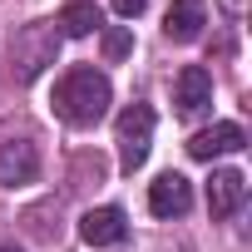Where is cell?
<instances>
[{"mask_svg": "<svg viewBox=\"0 0 252 252\" xmlns=\"http://www.w3.org/2000/svg\"><path fill=\"white\" fill-rule=\"evenodd\" d=\"M50 104H55V114L69 124V129H94V124L109 114V104H114V84H109L104 69H94V64H74V69L60 74Z\"/></svg>", "mask_w": 252, "mask_h": 252, "instance_id": "obj_1", "label": "cell"}, {"mask_svg": "<svg viewBox=\"0 0 252 252\" xmlns=\"http://www.w3.org/2000/svg\"><path fill=\"white\" fill-rule=\"evenodd\" d=\"M60 30L50 25V20H35V25H25L20 35H15V45H10V60H15V79L20 84H30V79H40L50 64H55V55H60Z\"/></svg>", "mask_w": 252, "mask_h": 252, "instance_id": "obj_2", "label": "cell"}, {"mask_svg": "<svg viewBox=\"0 0 252 252\" xmlns=\"http://www.w3.org/2000/svg\"><path fill=\"white\" fill-rule=\"evenodd\" d=\"M149 149H154V109L149 104H129L119 114V168L139 173L149 163Z\"/></svg>", "mask_w": 252, "mask_h": 252, "instance_id": "obj_3", "label": "cell"}, {"mask_svg": "<svg viewBox=\"0 0 252 252\" xmlns=\"http://www.w3.org/2000/svg\"><path fill=\"white\" fill-rule=\"evenodd\" d=\"M173 104H178L183 119L208 114V109H213V74H208L203 64H183L178 79H173Z\"/></svg>", "mask_w": 252, "mask_h": 252, "instance_id": "obj_4", "label": "cell"}, {"mask_svg": "<svg viewBox=\"0 0 252 252\" xmlns=\"http://www.w3.org/2000/svg\"><path fill=\"white\" fill-rule=\"evenodd\" d=\"M193 208V183L183 178V173H158L154 183H149V213L154 218H183Z\"/></svg>", "mask_w": 252, "mask_h": 252, "instance_id": "obj_5", "label": "cell"}, {"mask_svg": "<svg viewBox=\"0 0 252 252\" xmlns=\"http://www.w3.org/2000/svg\"><path fill=\"white\" fill-rule=\"evenodd\" d=\"M40 178V149L30 139H5L0 144V183L5 188H25Z\"/></svg>", "mask_w": 252, "mask_h": 252, "instance_id": "obj_6", "label": "cell"}, {"mask_svg": "<svg viewBox=\"0 0 252 252\" xmlns=\"http://www.w3.org/2000/svg\"><path fill=\"white\" fill-rule=\"evenodd\" d=\"M237 149H247V134H242V124H232V119L213 124V129H198V134L188 139V154H193L198 163H213V158L237 154Z\"/></svg>", "mask_w": 252, "mask_h": 252, "instance_id": "obj_7", "label": "cell"}, {"mask_svg": "<svg viewBox=\"0 0 252 252\" xmlns=\"http://www.w3.org/2000/svg\"><path fill=\"white\" fill-rule=\"evenodd\" d=\"M79 237L89 242V247H119L124 237H129V218H124V208H89L84 218H79Z\"/></svg>", "mask_w": 252, "mask_h": 252, "instance_id": "obj_8", "label": "cell"}, {"mask_svg": "<svg viewBox=\"0 0 252 252\" xmlns=\"http://www.w3.org/2000/svg\"><path fill=\"white\" fill-rule=\"evenodd\" d=\"M242 198H247V178L237 168H213V178H208V213L213 218H232L242 208Z\"/></svg>", "mask_w": 252, "mask_h": 252, "instance_id": "obj_9", "label": "cell"}, {"mask_svg": "<svg viewBox=\"0 0 252 252\" xmlns=\"http://www.w3.org/2000/svg\"><path fill=\"white\" fill-rule=\"evenodd\" d=\"M203 25H208V5H203V0H173L168 15H163V30L178 45H193L203 35Z\"/></svg>", "mask_w": 252, "mask_h": 252, "instance_id": "obj_10", "label": "cell"}, {"mask_svg": "<svg viewBox=\"0 0 252 252\" xmlns=\"http://www.w3.org/2000/svg\"><path fill=\"white\" fill-rule=\"evenodd\" d=\"M55 30H60L64 40H84V35H99V30H104V10L94 5V0H69V5L60 10V20H55Z\"/></svg>", "mask_w": 252, "mask_h": 252, "instance_id": "obj_11", "label": "cell"}, {"mask_svg": "<svg viewBox=\"0 0 252 252\" xmlns=\"http://www.w3.org/2000/svg\"><path fill=\"white\" fill-rule=\"evenodd\" d=\"M99 45H104V60L119 64V60H129V50H134V30L129 25H104L99 30Z\"/></svg>", "mask_w": 252, "mask_h": 252, "instance_id": "obj_12", "label": "cell"}, {"mask_svg": "<svg viewBox=\"0 0 252 252\" xmlns=\"http://www.w3.org/2000/svg\"><path fill=\"white\" fill-rule=\"evenodd\" d=\"M144 10H149V0H114V15L119 20H139Z\"/></svg>", "mask_w": 252, "mask_h": 252, "instance_id": "obj_13", "label": "cell"}, {"mask_svg": "<svg viewBox=\"0 0 252 252\" xmlns=\"http://www.w3.org/2000/svg\"><path fill=\"white\" fill-rule=\"evenodd\" d=\"M222 10H227L232 20H242V0H222Z\"/></svg>", "mask_w": 252, "mask_h": 252, "instance_id": "obj_14", "label": "cell"}, {"mask_svg": "<svg viewBox=\"0 0 252 252\" xmlns=\"http://www.w3.org/2000/svg\"><path fill=\"white\" fill-rule=\"evenodd\" d=\"M0 252H25V247L20 242H0Z\"/></svg>", "mask_w": 252, "mask_h": 252, "instance_id": "obj_15", "label": "cell"}]
</instances>
